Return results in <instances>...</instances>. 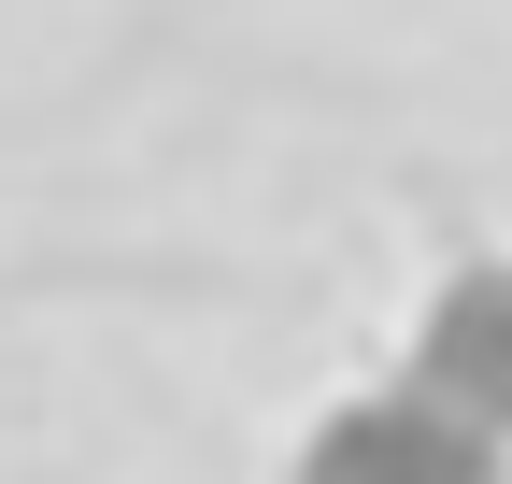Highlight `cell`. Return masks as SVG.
Instances as JSON below:
<instances>
[{
	"instance_id": "cell-1",
	"label": "cell",
	"mask_w": 512,
	"mask_h": 484,
	"mask_svg": "<svg viewBox=\"0 0 512 484\" xmlns=\"http://www.w3.org/2000/svg\"><path fill=\"white\" fill-rule=\"evenodd\" d=\"M299 484H512V442L484 413H456L427 371H399V385H356L342 413H313Z\"/></svg>"
},
{
	"instance_id": "cell-2",
	"label": "cell",
	"mask_w": 512,
	"mask_h": 484,
	"mask_svg": "<svg viewBox=\"0 0 512 484\" xmlns=\"http://www.w3.org/2000/svg\"><path fill=\"white\" fill-rule=\"evenodd\" d=\"M413 371L456 399V413H484V428L512 442V257H470L456 285L427 299V328H413Z\"/></svg>"
}]
</instances>
